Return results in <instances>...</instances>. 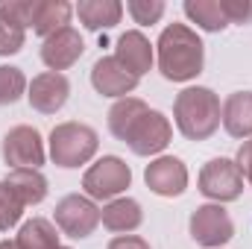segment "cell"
<instances>
[{"instance_id": "1", "label": "cell", "mask_w": 252, "mask_h": 249, "mask_svg": "<svg viewBox=\"0 0 252 249\" xmlns=\"http://www.w3.org/2000/svg\"><path fill=\"white\" fill-rule=\"evenodd\" d=\"M158 70L170 82H188L202 73L205 44L185 24H170L158 35Z\"/></svg>"}, {"instance_id": "2", "label": "cell", "mask_w": 252, "mask_h": 249, "mask_svg": "<svg viewBox=\"0 0 252 249\" xmlns=\"http://www.w3.org/2000/svg\"><path fill=\"white\" fill-rule=\"evenodd\" d=\"M173 118L188 141H205L220 126V97L211 88H185L173 103Z\"/></svg>"}, {"instance_id": "3", "label": "cell", "mask_w": 252, "mask_h": 249, "mask_svg": "<svg viewBox=\"0 0 252 249\" xmlns=\"http://www.w3.org/2000/svg\"><path fill=\"white\" fill-rule=\"evenodd\" d=\"M97 147H100V138L88 124L67 121V124L53 126V132H50V158L59 167L88 164L94 158Z\"/></svg>"}, {"instance_id": "4", "label": "cell", "mask_w": 252, "mask_h": 249, "mask_svg": "<svg viewBox=\"0 0 252 249\" xmlns=\"http://www.w3.org/2000/svg\"><path fill=\"white\" fill-rule=\"evenodd\" d=\"M132 185V170L124 158L118 156H103L97 164H91L82 176V187L88 199H118L126 187Z\"/></svg>"}, {"instance_id": "5", "label": "cell", "mask_w": 252, "mask_h": 249, "mask_svg": "<svg viewBox=\"0 0 252 249\" xmlns=\"http://www.w3.org/2000/svg\"><path fill=\"white\" fill-rule=\"evenodd\" d=\"M190 238L196 247L205 249H220L223 244H229L235 238V223L229 217V211L217 202H208V205H199L193 214H190Z\"/></svg>"}, {"instance_id": "6", "label": "cell", "mask_w": 252, "mask_h": 249, "mask_svg": "<svg viewBox=\"0 0 252 249\" xmlns=\"http://www.w3.org/2000/svg\"><path fill=\"white\" fill-rule=\"evenodd\" d=\"M199 190L217 205L232 202L244 193V173L232 158H211L199 170Z\"/></svg>"}, {"instance_id": "7", "label": "cell", "mask_w": 252, "mask_h": 249, "mask_svg": "<svg viewBox=\"0 0 252 249\" xmlns=\"http://www.w3.org/2000/svg\"><path fill=\"white\" fill-rule=\"evenodd\" d=\"M56 226L62 229L67 238H88L94 235V229L100 226V208L94 205V199L70 193L56 205Z\"/></svg>"}, {"instance_id": "8", "label": "cell", "mask_w": 252, "mask_h": 249, "mask_svg": "<svg viewBox=\"0 0 252 249\" xmlns=\"http://www.w3.org/2000/svg\"><path fill=\"white\" fill-rule=\"evenodd\" d=\"M47 153H44V141L38 135L35 126H15L6 132L3 138V161L12 164V170L18 167H35L44 164Z\"/></svg>"}, {"instance_id": "9", "label": "cell", "mask_w": 252, "mask_h": 249, "mask_svg": "<svg viewBox=\"0 0 252 249\" xmlns=\"http://www.w3.org/2000/svg\"><path fill=\"white\" fill-rule=\"evenodd\" d=\"M170 138H173L170 121H167L161 112H147V115L135 124V129L129 132L126 144H129V150H132L135 156H156V153H161V150L170 144Z\"/></svg>"}, {"instance_id": "10", "label": "cell", "mask_w": 252, "mask_h": 249, "mask_svg": "<svg viewBox=\"0 0 252 249\" xmlns=\"http://www.w3.org/2000/svg\"><path fill=\"white\" fill-rule=\"evenodd\" d=\"M144 182L158 196H179L188 187V167L176 156H158L156 161L147 164Z\"/></svg>"}, {"instance_id": "11", "label": "cell", "mask_w": 252, "mask_h": 249, "mask_svg": "<svg viewBox=\"0 0 252 249\" xmlns=\"http://www.w3.org/2000/svg\"><path fill=\"white\" fill-rule=\"evenodd\" d=\"M27 97H30V106L41 115H56L67 103L70 97V82L64 73H53V70H44L38 73L30 88H27Z\"/></svg>"}, {"instance_id": "12", "label": "cell", "mask_w": 252, "mask_h": 249, "mask_svg": "<svg viewBox=\"0 0 252 249\" xmlns=\"http://www.w3.org/2000/svg\"><path fill=\"white\" fill-rule=\"evenodd\" d=\"M82 53H85V41H82V35L73 27H64L59 32H53L41 44V62L47 64L53 73H62L70 64H76Z\"/></svg>"}, {"instance_id": "13", "label": "cell", "mask_w": 252, "mask_h": 249, "mask_svg": "<svg viewBox=\"0 0 252 249\" xmlns=\"http://www.w3.org/2000/svg\"><path fill=\"white\" fill-rule=\"evenodd\" d=\"M91 85H94V91L103 94V97H118V100H124L126 94H132V91L138 88V79H135L115 56H103V59H97L94 67H91Z\"/></svg>"}, {"instance_id": "14", "label": "cell", "mask_w": 252, "mask_h": 249, "mask_svg": "<svg viewBox=\"0 0 252 249\" xmlns=\"http://www.w3.org/2000/svg\"><path fill=\"white\" fill-rule=\"evenodd\" d=\"M115 59L124 64L135 79H141V76L153 67V44L147 41V35H144V32L129 30V32H124V35L118 38Z\"/></svg>"}, {"instance_id": "15", "label": "cell", "mask_w": 252, "mask_h": 249, "mask_svg": "<svg viewBox=\"0 0 252 249\" xmlns=\"http://www.w3.org/2000/svg\"><path fill=\"white\" fill-rule=\"evenodd\" d=\"M220 121L232 138H252V91H235L220 109Z\"/></svg>"}, {"instance_id": "16", "label": "cell", "mask_w": 252, "mask_h": 249, "mask_svg": "<svg viewBox=\"0 0 252 249\" xmlns=\"http://www.w3.org/2000/svg\"><path fill=\"white\" fill-rule=\"evenodd\" d=\"M73 6L64 0H35V15H32V32L41 38H50L64 27H70Z\"/></svg>"}, {"instance_id": "17", "label": "cell", "mask_w": 252, "mask_h": 249, "mask_svg": "<svg viewBox=\"0 0 252 249\" xmlns=\"http://www.w3.org/2000/svg\"><path fill=\"white\" fill-rule=\"evenodd\" d=\"M6 185L12 187V193L21 199V205H38L44 196H47V179L41 170L35 167H18V170H9V176L3 179Z\"/></svg>"}, {"instance_id": "18", "label": "cell", "mask_w": 252, "mask_h": 249, "mask_svg": "<svg viewBox=\"0 0 252 249\" xmlns=\"http://www.w3.org/2000/svg\"><path fill=\"white\" fill-rule=\"evenodd\" d=\"M100 220L109 232H118V235H126V232H135L141 223H144V211L135 199L129 196H118L112 199L103 211H100Z\"/></svg>"}, {"instance_id": "19", "label": "cell", "mask_w": 252, "mask_h": 249, "mask_svg": "<svg viewBox=\"0 0 252 249\" xmlns=\"http://www.w3.org/2000/svg\"><path fill=\"white\" fill-rule=\"evenodd\" d=\"M79 21L85 24V30H112L115 24H121V15H124V3L118 0H79L76 9Z\"/></svg>"}, {"instance_id": "20", "label": "cell", "mask_w": 252, "mask_h": 249, "mask_svg": "<svg viewBox=\"0 0 252 249\" xmlns=\"http://www.w3.org/2000/svg\"><path fill=\"white\" fill-rule=\"evenodd\" d=\"M147 112H150V106H147L144 100H138V97H124V100H118V103L109 109V132H112L118 141L126 144L129 132L135 129V124H138Z\"/></svg>"}, {"instance_id": "21", "label": "cell", "mask_w": 252, "mask_h": 249, "mask_svg": "<svg viewBox=\"0 0 252 249\" xmlns=\"http://www.w3.org/2000/svg\"><path fill=\"white\" fill-rule=\"evenodd\" d=\"M15 244H18V249H59V235L50 220L32 217L21 226Z\"/></svg>"}, {"instance_id": "22", "label": "cell", "mask_w": 252, "mask_h": 249, "mask_svg": "<svg viewBox=\"0 0 252 249\" xmlns=\"http://www.w3.org/2000/svg\"><path fill=\"white\" fill-rule=\"evenodd\" d=\"M185 15L205 32H220V30L229 27L226 15L220 9V0H188L185 3Z\"/></svg>"}, {"instance_id": "23", "label": "cell", "mask_w": 252, "mask_h": 249, "mask_svg": "<svg viewBox=\"0 0 252 249\" xmlns=\"http://www.w3.org/2000/svg\"><path fill=\"white\" fill-rule=\"evenodd\" d=\"M27 76L21 67L12 64H0V106H12L27 94Z\"/></svg>"}, {"instance_id": "24", "label": "cell", "mask_w": 252, "mask_h": 249, "mask_svg": "<svg viewBox=\"0 0 252 249\" xmlns=\"http://www.w3.org/2000/svg\"><path fill=\"white\" fill-rule=\"evenodd\" d=\"M27 38V27H21L15 18H9L0 9V56H15L24 47Z\"/></svg>"}, {"instance_id": "25", "label": "cell", "mask_w": 252, "mask_h": 249, "mask_svg": "<svg viewBox=\"0 0 252 249\" xmlns=\"http://www.w3.org/2000/svg\"><path fill=\"white\" fill-rule=\"evenodd\" d=\"M21 214H24L21 199L12 193V187L6 182H0V232H9L12 226H18Z\"/></svg>"}, {"instance_id": "26", "label": "cell", "mask_w": 252, "mask_h": 249, "mask_svg": "<svg viewBox=\"0 0 252 249\" xmlns=\"http://www.w3.org/2000/svg\"><path fill=\"white\" fill-rule=\"evenodd\" d=\"M126 9L135 18V24H158L161 15H164V3L161 0H129Z\"/></svg>"}, {"instance_id": "27", "label": "cell", "mask_w": 252, "mask_h": 249, "mask_svg": "<svg viewBox=\"0 0 252 249\" xmlns=\"http://www.w3.org/2000/svg\"><path fill=\"white\" fill-rule=\"evenodd\" d=\"M0 9L15 18L21 27H32V15H35V0H9V3H0Z\"/></svg>"}, {"instance_id": "28", "label": "cell", "mask_w": 252, "mask_h": 249, "mask_svg": "<svg viewBox=\"0 0 252 249\" xmlns=\"http://www.w3.org/2000/svg\"><path fill=\"white\" fill-rule=\"evenodd\" d=\"M220 9L229 24H250L252 21V0H220Z\"/></svg>"}, {"instance_id": "29", "label": "cell", "mask_w": 252, "mask_h": 249, "mask_svg": "<svg viewBox=\"0 0 252 249\" xmlns=\"http://www.w3.org/2000/svg\"><path fill=\"white\" fill-rule=\"evenodd\" d=\"M235 164L241 167V173L250 179L252 185V138H247L244 144H241V150H238V158H235Z\"/></svg>"}, {"instance_id": "30", "label": "cell", "mask_w": 252, "mask_h": 249, "mask_svg": "<svg viewBox=\"0 0 252 249\" xmlns=\"http://www.w3.org/2000/svg\"><path fill=\"white\" fill-rule=\"evenodd\" d=\"M106 249H150V244L144 238H138V235H118V238L109 241Z\"/></svg>"}, {"instance_id": "31", "label": "cell", "mask_w": 252, "mask_h": 249, "mask_svg": "<svg viewBox=\"0 0 252 249\" xmlns=\"http://www.w3.org/2000/svg\"><path fill=\"white\" fill-rule=\"evenodd\" d=\"M0 249H18L15 241H0Z\"/></svg>"}, {"instance_id": "32", "label": "cell", "mask_w": 252, "mask_h": 249, "mask_svg": "<svg viewBox=\"0 0 252 249\" xmlns=\"http://www.w3.org/2000/svg\"><path fill=\"white\" fill-rule=\"evenodd\" d=\"M59 249H70V247H59Z\"/></svg>"}]
</instances>
